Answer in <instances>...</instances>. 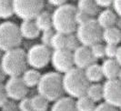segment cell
I'll use <instances>...</instances> for the list:
<instances>
[{"instance_id": "obj_1", "label": "cell", "mask_w": 121, "mask_h": 111, "mask_svg": "<svg viewBox=\"0 0 121 111\" xmlns=\"http://www.w3.org/2000/svg\"><path fill=\"white\" fill-rule=\"evenodd\" d=\"M77 11L78 8L70 4H65L57 7L52 14L53 28L56 32L65 35L73 34L78 28L76 22Z\"/></svg>"}, {"instance_id": "obj_2", "label": "cell", "mask_w": 121, "mask_h": 111, "mask_svg": "<svg viewBox=\"0 0 121 111\" xmlns=\"http://www.w3.org/2000/svg\"><path fill=\"white\" fill-rule=\"evenodd\" d=\"M38 94L48 101H56L64 95L63 76L58 72H48L41 77L37 85Z\"/></svg>"}, {"instance_id": "obj_3", "label": "cell", "mask_w": 121, "mask_h": 111, "mask_svg": "<svg viewBox=\"0 0 121 111\" xmlns=\"http://www.w3.org/2000/svg\"><path fill=\"white\" fill-rule=\"evenodd\" d=\"M90 82L87 80L83 69L73 68L63 76V86L64 91L70 98H77L86 95L87 88Z\"/></svg>"}, {"instance_id": "obj_4", "label": "cell", "mask_w": 121, "mask_h": 111, "mask_svg": "<svg viewBox=\"0 0 121 111\" xmlns=\"http://www.w3.org/2000/svg\"><path fill=\"white\" fill-rule=\"evenodd\" d=\"M1 67L6 76L20 77L27 68L26 53L24 49L17 47L5 52L1 58Z\"/></svg>"}, {"instance_id": "obj_5", "label": "cell", "mask_w": 121, "mask_h": 111, "mask_svg": "<svg viewBox=\"0 0 121 111\" xmlns=\"http://www.w3.org/2000/svg\"><path fill=\"white\" fill-rule=\"evenodd\" d=\"M103 29L97 22V19L92 18L77 28V37L81 46L91 47L96 44L101 43Z\"/></svg>"}, {"instance_id": "obj_6", "label": "cell", "mask_w": 121, "mask_h": 111, "mask_svg": "<svg viewBox=\"0 0 121 111\" xmlns=\"http://www.w3.org/2000/svg\"><path fill=\"white\" fill-rule=\"evenodd\" d=\"M22 42V36L19 26L13 22H3L0 24V50L17 48Z\"/></svg>"}, {"instance_id": "obj_7", "label": "cell", "mask_w": 121, "mask_h": 111, "mask_svg": "<svg viewBox=\"0 0 121 111\" xmlns=\"http://www.w3.org/2000/svg\"><path fill=\"white\" fill-rule=\"evenodd\" d=\"M44 1L41 0H14V14L18 17L26 20H34L43 11Z\"/></svg>"}, {"instance_id": "obj_8", "label": "cell", "mask_w": 121, "mask_h": 111, "mask_svg": "<svg viewBox=\"0 0 121 111\" xmlns=\"http://www.w3.org/2000/svg\"><path fill=\"white\" fill-rule=\"evenodd\" d=\"M51 55L49 47L44 45H35L26 53L27 64L36 69L45 68L51 60Z\"/></svg>"}, {"instance_id": "obj_9", "label": "cell", "mask_w": 121, "mask_h": 111, "mask_svg": "<svg viewBox=\"0 0 121 111\" xmlns=\"http://www.w3.org/2000/svg\"><path fill=\"white\" fill-rule=\"evenodd\" d=\"M51 62L58 73H67L75 66L73 52L67 49L55 50L51 55Z\"/></svg>"}, {"instance_id": "obj_10", "label": "cell", "mask_w": 121, "mask_h": 111, "mask_svg": "<svg viewBox=\"0 0 121 111\" xmlns=\"http://www.w3.org/2000/svg\"><path fill=\"white\" fill-rule=\"evenodd\" d=\"M103 98L106 103L119 107L121 105V83L119 79L107 80L103 85Z\"/></svg>"}, {"instance_id": "obj_11", "label": "cell", "mask_w": 121, "mask_h": 111, "mask_svg": "<svg viewBox=\"0 0 121 111\" xmlns=\"http://www.w3.org/2000/svg\"><path fill=\"white\" fill-rule=\"evenodd\" d=\"M7 97L12 100H21L27 95V86H26L21 77H10L5 85Z\"/></svg>"}, {"instance_id": "obj_12", "label": "cell", "mask_w": 121, "mask_h": 111, "mask_svg": "<svg viewBox=\"0 0 121 111\" xmlns=\"http://www.w3.org/2000/svg\"><path fill=\"white\" fill-rule=\"evenodd\" d=\"M74 64L78 68L85 70L87 67L96 63V58L91 53L90 47L85 46H80L77 50L73 52Z\"/></svg>"}, {"instance_id": "obj_13", "label": "cell", "mask_w": 121, "mask_h": 111, "mask_svg": "<svg viewBox=\"0 0 121 111\" xmlns=\"http://www.w3.org/2000/svg\"><path fill=\"white\" fill-rule=\"evenodd\" d=\"M103 76L108 80L119 79L120 77V64H118L114 58H108L103 62L101 66Z\"/></svg>"}, {"instance_id": "obj_14", "label": "cell", "mask_w": 121, "mask_h": 111, "mask_svg": "<svg viewBox=\"0 0 121 111\" xmlns=\"http://www.w3.org/2000/svg\"><path fill=\"white\" fill-rule=\"evenodd\" d=\"M97 22L102 29H107L110 27H114L117 23V17L114 11L110 9H106L99 13Z\"/></svg>"}, {"instance_id": "obj_15", "label": "cell", "mask_w": 121, "mask_h": 111, "mask_svg": "<svg viewBox=\"0 0 121 111\" xmlns=\"http://www.w3.org/2000/svg\"><path fill=\"white\" fill-rule=\"evenodd\" d=\"M20 33L22 37L27 39H34L39 36L40 30L38 29L36 22L34 20H26L23 21L19 26Z\"/></svg>"}, {"instance_id": "obj_16", "label": "cell", "mask_w": 121, "mask_h": 111, "mask_svg": "<svg viewBox=\"0 0 121 111\" xmlns=\"http://www.w3.org/2000/svg\"><path fill=\"white\" fill-rule=\"evenodd\" d=\"M51 111H78L76 101L70 97H62L52 106Z\"/></svg>"}, {"instance_id": "obj_17", "label": "cell", "mask_w": 121, "mask_h": 111, "mask_svg": "<svg viewBox=\"0 0 121 111\" xmlns=\"http://www.w3.org/2000/svg\"><path fill=\"white\" fill-rule=\"evenodd\" d=\"M102 39L108 45H116L120 43L121 32L120 29L117 26L104 29L102 34Z\"/></svg>"}, {"instance_id": "obj_18", "label": "cell", "mask_w": 121, "mask_h": 111, "mask_svg": "<svg viewBox=\"0 0 121 111\" xmlns=\"http://www.w3.org/2000/svg\"><path fill=\"white\" fill-rule=\"evenodd\" d=\"M78 10L84 12L89 17H95L99 13V7L93 0H80L78 3Z\"/></svg>"}, {"instance_id": "obj_19", "label": "cell", "mask_w": 121, "mask_h": 111, "mask_svg": "<svg viewBox=\"0 0 121 111\" xmlns=\"http://www.w3.org/2000/svg\"><path fill=\"white\" fill-rule=\"evenodd\" d=\"M84 72H85L87 80L89 82H94V83L99 82L100 80H102V78L104 77L101 66L97 63H94V64L90 65L89 67H87L84 70Z\"/></svg>"}, {"instance_id": "obj_20", "label": "cell", "mask_w": 121, "mask_h": 111, "mask_svg": "<svg viewBox=\"0 0 121 111\" xmlns=\"http://www.w3.org/2000/svg\"><path fill=\"white\" fill-rule=\"evenodd\" d=\"M36 26L40 31H46L49 29H53L52 23V15L47 11H42L37 17L36 20Z\"/></svg>"}, {"instance_id": "obj_21", "label": "cell", "mask_w": 121, "mask_h": 111, "mask_svg": "<svg viewBox=\"0 0 121 111\" xmlns=\"http://www.w3.org/2000/svg\"><path fill=\"white\" fill-rule=\"evenodd\" d=\"M42 75L36 69H26L22 76V79L27 87H33L38 85Z\"/></svg>"}, {"instance_id": "obj_22", "label": "cell", "mask_w": 121, "mask_h": 111, "mask_svg": "<svg viewBox=\"0 0 121 111\" xmlns=\"http://www.w3.org/2000/svg\"><path fill=\"white\" fill-rule=\"evenodd\" d=\"M76 106L78 111H94L96 103L86 95H84L78 98L76 101Z\"/></svg>"}, {"instance_id": "obj_23", "label": "cell", "mask_w": 121, "mask_h": 111, "mask_svg": "<svg viewBox=\"0 0 121 111\" xmlns=\"http://www.w3.org/2000/svg\"><path fill=\"white\" fill-rule=\"evenodd\" d=\"M86 96L92 99L95 103L100 101L103 98V86L100 84L89 85L86 91Z\"/></svg>"}, {"instance_id": "obj_24", "label": "cell", "mask_w": 121, "mask_h": 111, "mask_svg": "<svg viewBox=\"0 0 121 111\" xmlns=\"http://www.w3.org/2000/svg\"><path fill=\"white\" fill-rule=\"evenodd\" d=\"M48 100L41 95H36L31 98V105L34 111H47L48 108Z\"/></svg>"}, {"instance_id": "obj_25", "label": "cell", "mask_w": 121, "mask_h": 111, "mask_svg": "<svg viewBox=\"0 0 121 111\" xmlns=\"http://www.w3.org/2000/svg\"><path fill=\"white\" fill-rule=\"evenodd\" d=\"M67 35L56 32L51 40V47L55 50L67 49Z\"/></svg>"}, {"instance_id": "obj_26", "label": "cell", "mask_w": 121, "mask_h": 111, "mask_svg": "<svg viewBox=\"0 0 121 111\" xmlns=\"http://www.w3.org/2000/svg\"><path fill=\"white\" fill-rule=\"evenodd\" d=\"M14 15L13 1L0 0V18L6 19Z\"/></svg>"}, {"instance_id": "obj_27", "label": "cell", "mask_w": 121, "mask_h": 111, "mask_svg": "<svg viewBox=\"0 0 121 111\" xmlns=\"http://www.w3.org/2000/svg\"><path fill=\"white\" fill-rule=\"evenodd\" d=\"M81 46V44L79 42L78 38L77 37V35H75L74 33L67 35V49L74 52L75 50H77L79 47Z\"/></svg>"}, {"instance_id": "obj_28", "label": "cell", "mask_w": 121, "mask_h": 111, "mask_svg": "<svg viewBox=\"0 0 121 111\" xmlns=\"http://www.w3.org/2000/svg\"><path fill=\"white\" fill-rule=\"evenodd\" d=\"M90 50L93 56L96 59L103 58L104 56H105V46L102 45L101 43L96 44V45L92 46L90 47Z\"/></svg>"}, {"instance_id": "obj_29", "label": "cell", "mask_w": 121, "mask_h": 111, "mask_svg": "<svg viewBox=\"0 0 121 111\" xmlns=\"http://www.w3.org/2000/svg\"><path fill=\"white\" fill-rule=\"evenodd\" d=\"M56 33L54 29H49V30L43 31L42 37H41V41H42V45L46 46V47H51V40L52 37L54 36V34Z\"/></svg>"}, {"instance_id": "obj_30", "label": "cell", "mask_w": 121, "mask_h": 111, "mask_svg": "<svg viewBox=\"0 0 121 111\" xmlns=\"http://www.w3.org/2000/svg\"><path fill=\"white\" fill-rule=\"evenodd\" d=\"M90 19H92V17H89L88 15L85 14L84 12H81V11L78 10L77 13H76V22H77L78 26L85 24L87 21H89Z\"/></svg>"}, {"instance_id": "obj_31", "label": "cell", "mask_w": 121, "mask_h": 111, "mask_svg": "<svg viewBox=\"0 0 121 111\" xmlns=\"http://www.w3.org/2000/svg\"><path fill=\"white\" fill-rule=\"evenodd\" d=\"M117 48H118V47L116 45L107 44V46H105V56H108V58H115Z\"/></svg>"}, {"instance_id": "obj_32", "label": "cell", "mask_w": 121, "mask_h": 111, "mask_svg": "<svg viewBox=\"0 0 121 111\" xmlns=\"http://www.w3.org/2000/svg\"><path fill=\"white\" fill-rule=\"evenodd\" d=\"M20 111H34L31 105V98H25L20 100V103L18 104Z\"/></svg>"}, {"instance_id": "obj_33", "label": "cell", "mask_w": 121, "mask_h": 111, "mask_svg": "<svg viewBox=\"0 0 121 111\" xmlns=\"http://www.w3.org/2000/svg\"><path fill=\"white\" fill-rule=\"evenodd\" d=\"M2 111H20V109L15 100H7L2 106Z\"/></svg>"}, {"instance_id": "obj_34", "label": "cell", "mask_w": 121, "mask_h": 111, "mask_svg": "<svg viewBox=\"0 0 121 111\" xmlns=\"http://www.w3.org/2000/svg\"><path fill=\"white\" fill-rule=\"evenodd\" d=\"M94 111H118V110H117V107H113V106L109 105L108 103L104 102V103L99 104L98 106H96Z\"/></svg>"}, {"instance_id": "obj_35", "label": "cell", "mask_w": 121, "mask_h": 111, "mask_svg": "<svg viewBox=\"0 0 121 111\" xmlns=\"http://www.w3.org/2000/svg\"><path fill=\"white\" fill-rule=\"evenodd\" d=\"M7 98H8V97L6 94L5 86L3 84H0V107H2V106L8 100Z\"/></svg>"}, {"instance_id": "obj_36", "label": "cell", "mask_w": 121, "mask_h": 111, "mask_svg": "<svg viewBox=\"0 0 121 111\" xmlns=\"http://www.w3.org/2000/svg\"><path fill=\"white\" fill-rule=\"evenodd\" d=\"M112 6L114 8V11L115 14L117 16H120L121 15V8H120V1L119 0H115V1H112Z\"/></svg>"}, {"instance_id": "obj_37", "label": "cell", "mask_w": 121, "mask_h": 111, "mask_svg": "<svg viewBox=\"0 0 121 111\" xmlns=\"http://www.w3.org/2000/svg\"><path fill=\"white\" fill-rule=\"evenodd\" d=\"M95 2L98 7H108L112 5V1L110 0H96Z\"/></svg>"}, {"instance_id": "obj_38", "label": "cell", "mask_w": 121, "mask_h": 111, "mask_svg": "<svg viewBox=\"0 0 121 111\" xmlns=\"http://www.w3.org/2000/svg\"><path fill=\"white\" fill-rule=\"evenodd\" d=\"M48 2L50 5L57 6V7H59V6L67 4V0H49Z\"/></svg>"}, {"instance_id": "obj_39", "label": "cell", "mask_w": 121, "mask_h": 111, "mask_svg": "<svg viewBox=\"0 0 121 111\" xmlns=\"http://www.w3.org/2000/svg\"><path fill=\"white\" fill-rule=\"evenodd\" d=\"M114 59H115L118 64H120L121 63V47H118V48H117V53H116L115 58H114Z\"/></svg>"}, {"instance_id": "obj_40", "label": "cell", "mask_w": 121, "mask_h": 111, "mask_svg": "<svg viewBox=\"0 0 121 111\" xmlns=\"http://www.w3.org/2000/svg\"><path fill=\"white\" fill-rule=\"evenodd\" d=\"M6 77V73H5V71L3 70V68H2L1 65H0V84H2V83L5 81Z\"/></svg>"}, {"instance_id": "obj_41", "label": "cell", "mask_w": 121, "mask_h": 111, "mask_svg": "<svg viewBox=\"0 0 121 111\" xmlns=\"http://www.w3.org/2000/svg\"><path fill=\"white\" fill-rule=\"evenodd\" d=\"M2 56H3V55H2V51L0 50V62H1V58H2Z\"/></svg>"}]
</instances>
